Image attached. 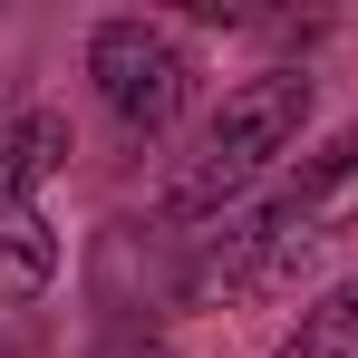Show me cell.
I'll return each instance as SVG.
<instances>
[{"label":"cell","mask_w":358,"mask_h":358,"mask_svg":"<svg viewBox=\"0 0 358 358\" xmlns=\"http://www.w3.org/2000/svg\"><path fill=\"white\" fill-rule=\"evenodd\" d=\"M300 126H310V78H300V68H262V78L223 87V107L203 117L194 155H184L175 184H165V223H203V213H223L233 194H252V184L291 155Z\"/></svg>","instance_id":"6da1fadb"},{"label":"cell","mask_w":358,"mask_h":358,"mask_svg":"<svg viewBox=\"0 0 358 358\" xmlns=\"http://www.w3.org/2000/svg\"><path fill=\"white\" fill-rule=\"evenodd\" d=\"M97 358H175L165 339H117V349H97Z\"/></svg>","instance_id":"8992f818"},{"label":"cell","mask_w":358,"mask_h":358,"mask_svg":"<svg viewBox=\"0 0 358 358\" xmlns=\"http://www.w3.org/2000/svg\"><path fill=\"white\" fill-rule=\"evenodd\" d=\"M358 223V126L349 136H329L320 155H300V175L242 223L223 233L203 262H194V281H213V291H252V281H281L300 252H320L329 233H349Z\"/></svg>","instance_id":"7a4b0ae2"},{"label":"cell","mask_w":358,"mask_h":358,"mask_svg":"<svg viewBox=\"0 0 358 358\" xmlns=\"http://www.w3.org/2000/svg\"><path fill=\"white\" fill-rule=\"evenodd\" d=\"M87 78H97V97H107V117L126 136H165L184 117V97H194V68L155 20H107L87 39Z\"/></svg>","instance_id":"3957f363"},{"label":"cell","mask_w":358,"mask_h":358,"mask_svg":"<svg viewBox=\"0 0 358 358\" xmlns=\"http://www.w3.org/2000/svg\"><path fill=\"white\" fill-rule=\"evenodd\" d=\"M281 358H358V281H339V291L320 300L291 339H281Z\"/></svg>","instance_id":"5b68a950"},{"label":"cell","mask_w":358,"mask_h":358,"mask_svg":"<svg viewBox=\"0 0 358 358\" xmlns=\"http://www.w3.org/2000/svg\"><path fill=\"white\" fill-rule=\"evenodd\" d=\"M59 271V233L39 213V184L0 175V300H39Z\"/></svg>","instance_id":"277c9868"}]
</instances>
